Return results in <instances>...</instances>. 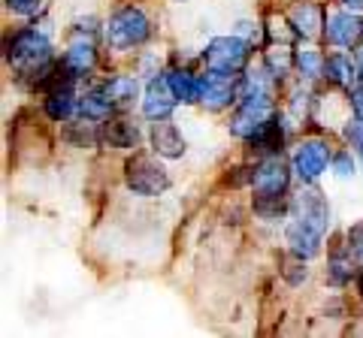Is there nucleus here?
Here are the masks:
<instances>
[{
  "label": "nucleus",
  "mask_w": 363,
  "mask_h": 338,
  "mask_svg": "<svg viewBox=\"0 0 363 338\" xmlns=\"http://www.w3.org/2000/svg\"><path fill=\"white\" fill-rule=\"evenodd\" d=\"M327 230H330V209L321 190L312 185L303 187L297 197L291 199V223H288V245L300 260H312L321 251V242Z\"/></svg>",
  "instance_id": "obj_1"
},
{
  "label": "nucleus",
  "mask_w": 363,
  "mask_h": 338,
  "mask_svg": "<svg viewBox=\"0 0 363 338\" xmlns=\"http://www.w3.org/2000/svg\"><path fill=\"white\" fill-rule=\"evenodd\" d=\"M6 58L18 73L33 76V73H49L52 66V42L45 30L37 28H21L16 37L6 42Z\"/></svg>",
  "instance_id": "obj_2"
},
{
  "label": "nucleus",
  "mask_w": 363,
  "mask_h": 338,
  "mask_svg": "<svg viewBox=\"0 0 363 338\" xmlns=\"http://www.w3.org/2000/svg\"><path fill=\"white\" fill-rule=\"evenodd\" d=\"M104 37L116 52H128V49L143 46L152 37V25L140 6H124L106 21Z\"/></svg>",
  "instance_id": "obj_3"
},
{
  "label": "nucleus",
  "mask_w": 363,
  "mask_h": 338,
  "mask_svg": "<svg viewBox=\"0 0 363 338\" xmlns=\"http://www.w3.org/2000/svg\"><path fill=\"white\" fill-rule=\"evenodd\" d=\"M124 182H128V187L133 194L157 197L169 187V175L157 161H152V157H145V154H136L124 163Z\"/></svg>",
  "instance_id": "obj_4"
},
{
  "label": "nucleus",
  "mask_w": 363,
  "mask_h": 338,
  "mask_svg": "<svg viewBox=\"0 0 363 338\" xmlns=\"http://www.w3.org/2000/svg\"><path fill=\"white\" fill-rule=\"evenodd\" d=\"M248 54H252V42L242 37H215L206 52H203V61H206L209 70L215 73H242V66L248 64Z\"/></svg>",
  "instance_id": "obj_5"
},
{
  "label": "nucleus",
  "mask_w": 363,
  "mask_h": 338,
  "mask_svg": "<svg viewBox=\"0 0 363 338\" xmlns=\"http://www.w3.org/2000/svg\"><path fill=\"white\" fill-rule=\"evenodd\" d=\"M200 103L206 106L209 112H221L230 103H240L242 97V78L233 73H215L209 70L206 76L200 78Z\"/></svg>",
  "instance_id": "obj_6"
},
{
  "label": "nucleus",
  "mask_w": 363,
  "mask_h": 338,
  "mask_svg": "<svg viewBox=\"0 0 363 338\" xmlns=\"http://www.w3.org/2000/svg\"><path fill=\"white\" fill-rule=\"evenodd\" d=\"M288 185H291V175H288V166L281 163L279 154L260 161L252 173V187H255V199H285L288 197Z\"/></svg>",
  "instance_id": "obj_7"
},
{
  "label": "nucleus",
  "mask_w": 363,
  "mask_h": 338,
  "mask_svg": "<svg viewBox=\"0 0 363 338\" xmlns=\"http://www.w3.org/2000/svg\"><path fill=\"white\" fill-rule=\"evenodd\" d=\"M330 161H333V154L324 139H306V142H300V148L294 151V173H297L306 185H312L324 175V169Z\"/></svg>",
  "instance_id": "obj_8"
},
{
  "label": "nucleus",
  "mask_w": 363,
  "mask_h": 338,
  "mask_svg": "<svg viewBox=\"0 0 363 338\" xmlns=\"http://www.w3.org/2000/svg\"><path fill=\"white\" fill-rule=\"evenodd\" d=\"M176 94H173V88H169V78L167 73L164 76H157L149 82V88H145V97H143V115L145 118H152V121H164L173 115V109H176Z\"/></svg>",
  "instance_id": "obj_9"
},
{
  "label": "nucleus",
  "mask_w": 363,
  "mask_h": 338,
  "mask_svg": "<svg viewBox=\"0 0 363 338\" xmlns=\"http://www.w3.org/2000/svg\"><path fill=\"white\" fill-rule=\"evenodd\" d=\"M360 33H363V25L351 9H345V13H333L330 18H327V28H324L327 42L336 46V49H354L360 42Z\"/></svg>",
  "instance_id": "obj_10"
},
{
  "label": "nucleus",
  "mask_w": 363,
  "mask_h": 338,
  "mask_svg": "<svg viewBox=\"0 0 363 338\" xmlns=\"http://www.w3.org/2000/svg\"><path fill=\"white\" fill-rule=\"evenodd\" d=\"M152 148L161 157H169V161L185 154V139H182V133L176 130V124H169L167 118L152 124Z\"/></svg>",
  "instance_id": "obj_11"
},
{
  "label": "nucleus",
  "mask_w": 363,
  "mask_h": 338,
  "mask_svg": "<svg viewBox=\"0 0 363 338\" xmlns=\"http://www.w3.org/2000/svg\"><path fill=\"white\" fill-rule=\"evenodd\" d=\"M291 25L306 40H315L324 28V9L318 4H297L291 9Z\"/></svg>",
  "instance_id": "obj_12"
},
{
  "label": "nucleus",
  "mask_w": 363,
  "mask_h": 338,
  "mask_svg": "<svg viewBox=\"0 0 363 338\" xmlns=\"http://www.w3.org/2000/svg\"><path fill=\"white\" fill-rule=\"evenodd\" d=\"M248 145L257 151H264L267 157L272 154H279L281 151V145H285V127H281V118L279 115H272L264 127H260L252 139H248Z\"/></svg>",
  "instance_id": "obj_13"
},
{
  "label": "nucleus",
  "mask_w": 363,
  "mask_h": 338,
  "mask_svg": "<svg viewBox=\"0 0 363 338\" xmlns=\"http://www.w3.org/2000/svg\"><path fill=\"white\" fill-rule=\"evenodd\" d=\"M112 109H116V103L106 97L104 88H94V91H88L85 97H79V115H82L85 121L104 124V121H109Z\"/></svg>",
  "instance_id": "obj_14"
},
{
  "label": "nucleus",
  "mask_w": 363,
  "mask_h": 338,
  "mask_svg": "<svg viewBox=\"0 0 363 338\" xmlns=\"http://www.w3.org/2000/svg\"><path fill=\"white\" fill-rule=\"evenodd\" d=\"M100 139H104L109 148H133L140 142V130L130 121H106L104 130H100Z\"/></svg>",
  "instance_id": "obj_15"
},
{
  "label": "nucleus",
  "mask_w": 363,
  "mask_h": 338,
  "mask_svg": "<svg viewBox=\"0 0 363 338\" xmlns=\"http://www.w3.org/2000/svg\"><path fill=\"white\" fill-rule=\"evenodd\" d=\"M64 61H67V66H70V70H76L79 76L91 73V66H94V61H97L94 42H91V40H82V37H76L70 46H67Z\"/></svg>",
  "instance_id": "obj_16"
},
{
  "label": "nucleus",
  "mask_w": 363,
  "mask_h": 338,
  "mask_svg": "<svg viewBox=\"0 0 363 338\" xmlns=\"http://www.w3.org/2000/svg\"><path fill=\"white\" fill-rule=\"evenodd\" d=\"M354 76H357V66L351 64V58L342 52H333L330 58L324 61V78L336 88H351V78Z\"/></svg>",
  "instance_id": "obj_17"
},
{
  "label": "nucleus",
  "mask_w": 363,
  "mask_h": 338,
  "mask_svg": "<svg viewBox=\"0 0 363 338\" xmlns=\"http://www.w3.org/2000/svg\"><path fill=\"white\" fill-rule=\"evenodd\" d=\"M79 109V100L73 94V88H55L45 97V115L52 121H67Z\"/></svg>",
  "instance_id": "obj_18"
},
{
  "label": "nucleus",
  "mask_w": 363,
  "mask_h": 338,
  "mask_svg": "<svg viewBox=\"0 0 363 338\" xmlns=\"http://www.w3.org/2000/svg\"><path fill=\"white\" fill-rule=\"evenodd\" d=\"M104 91L112 103H116V109H124V106L133 103L136 94H140V82H136L133 76H112L104 85Z\"/></svg>",
  "instance_id": "obj_19"
},
{
  "label": "nucleus",
  "mask_w": 363,
  "mask_h": 338,
  "mask_svg": "<svg viewBox=\"0 0 363 338\" xmlns=\"http://www.w3.org/2000/svg\"><path fill=\"white\" fill-rule=\"evenodd\" d=\"M167 78H169V88H173L179 103H200V88H203L200 78H194L185 70H169Z\"/></svg>",
  "instance_id": "obj_20"
},
{
  "label": "nucleus",
  "mask_w": 363,
  "mask_h": 338,
  "mask_svg": "<svg viewBox=\"0 0 363 338\" xmlns=\"http://www.w3.org/2000/svg\"><path fill=\"white\" fill-rule=\"evenodd\" d=\"M324 61L327 58H321V52L303 49V52H297V61H294V66L300 70L303 78H318V76H324Z\"/></svg>",
  "instance_id": "obj_21"
},
{
  "label": "nucleus",
  "mask_w": 363,
  "mask_h": 338,
  "mask_svg": "<svg viewBox=\"0 0 363 338\" xmlns=\"http://www.w3.org/2000/svg\"><path fill=\"white\" fill-rule=\"evenodd\" d=\"M351 251L348 247H342V251H336L330 257V266H327V275H330L333 284H345V281H351Z\"/></svg>",
  "instance_id": "obj_22"
},
{
  "label": "nucleus",
  "mask_w": 363,
  "mask_h": 338,
  "mask_svg": "<svg viewBox=\"0 0 363 338\" xmlns=\"http://www.w3.org/2000/svg\"><path fill=\"white\" fill-rule=\"evenodd\" d=\"M294 61H297V58H294V54H291L285 46H279V49H272V52H269L267 66H269V73L276 76V78H285V76H288V70L294 66Z\"/></svg>",
  "instance_id": "obj_23"
},
{
  "label": "nucleus",
  "mask_w": 363,
  "mask_h": 338,
  "mask_svg": "<svg viewBox=\"0 0 363 338\" xmlns=\"http://www.w3.org/2000/svg\"><path fill=\"white\" fill-rule=\"evenodd\" d=\"M348 251H351V257H354V260H360L363 263V221L360 223H354V227L348 230Z\"/></svg>",
  "instance_id": "obj_24"
},
{
  "label": "nucleus",
  "mask_w": 363,
  "mask_h": 338,
  "mask_svg": "<svg viewBox=\"0 0 363 338\" xmlns=\"http://www.w3.org/2000/svg\"><path fill=\"white\" fill-rule=\"evenodd\" d=\"M333 173L339 178H348V175H354V161H351V151H339L333 157Z\"/></svg>",
  "instance_id": "obj_25"
},
{
  "label": "nucleus",
  "mask_w": 363,
  "mask_h": 338,
  "mask_svg": "<svg viewBox=\"0 0 363 338\" xmlns=\"http://www.w3.org/2000/svg\"><path fill=\"white\" fill-rule=\"evenodd\" d=\"M6 6L13 9L16 16H33L40 9V0H6Z\"/></svg>",
  "instance_id": "obj_26"
},
{
  "label": "nucleus",
  "mask_w": 363,
  "mask_h": 338,
  "mask_svg": "<svg viewBox=\"0 0 363 338\" xmlns=\"http://www.w3.org/2000/svg\"><path fill=\"white\" fill-rule=\"evenodd\" d=\"M351 109H354V115L363 121V85L351 88Z\"/></svg>",
  "instance_id": "obj_27"
},
{
  "label": "nucleus",
  "mask_w": 363,
  "mask_h": 338,
  "mask_svg": "<svg viewBox=\"0 0 363 338\" xmlns=\"http://www.w3.org/2000/svg\"><path fill=\"white\" fill-rule=\"evenodd\" d=\"M342 6L351 9V13H360V9H363V0H342Z\"/></svg>",
  "instance_id": "obj_28"
},
{
  "label": "nucleus",
  "mask_w": 363,
  "mask_h": 338,
  "mask_svg": "<svg viewBox=\"0 0 363 338\" xmlns=\"http://www.w3.org/2000/svg\"><path fill=\"white\" fill-rule=\"evenodd\" d=\"M357 76H360V78H363V49H360V52H357Z\"/></svg>",
  "instance_id": "obj_29"
},
{
  "label": "nucleus",
  "mask_w": 363,
  "mask_h": 338,
  "mask_svg": "<svg viewBox=\"0 0 363 338\" xmlns=\"http://www.w3.org/2000/svg\"><path fill=\"white\" fill-rule=\"evenodd\" d=\"M357 293L363 296V269H360V275H357Z\"/></svg>",
  "instance_id": "obj_30"
},
{
  "label": "nucleus",
  "mask_w": 363,
  "mask_h": 338,
  "mask_svg": "<svg viewBox=\"0 0 363 338\" xmlns=\"http://www.w3.org/2000/svg\"><path fill=\"white\" fill-rule=\"evenodd\" d=\"M357 148H360V157H363V142H360V145H357Z\"/></svg>",
  "instance_id": "obj_31"
}]
</instances>
